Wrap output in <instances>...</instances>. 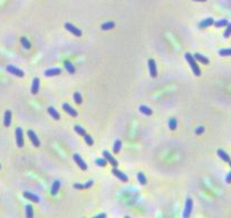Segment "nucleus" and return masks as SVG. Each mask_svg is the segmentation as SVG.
Segmentation results:
<instances>
[{
	"label": "nucleus",
	"instance_id": "obj_35",
	"mask_svg": "<svg viewBox=\"0 0 231 218\" xmlns=\"http://www.w3.org/2000/svg\"><path fill=\"white\" fill-rule=\"evenodd\" d=\"M219 55L222 56V57L231 56V48H229V49H221V50L219 51Z\"/></svg>",
	"mask_w": 231,
	"mask_h": 218
},
{
	"label": "nucleus",
	"instance_id": "obj_3",
	"mask_svg": "<svg viewBox=\"0 0 231 218\" xmlns=\"http://www.w3.org/2000/svg\"><path fill=\"white\" fill-rule=\"evenodd\" d=\"M192 198H187V200H186V203H185V209H184V216L185 218H187L190 216L192 214Z\"/></svg>",
	"mask_w": 231,
	"mask_h": 218
},
{
	"label": "nucleus",
	"instance_id": "obj_8",
	"mask_svg": "<svg viewBox=\"0 0 231 218\" xmlns=\"http://www.w3.org/2000/svg\"><path fill=\"white\" fill-rule=\"evenodd\" d=\"M149 71H150V75L151 77H156L158 76V71H156V64H155V60L150 58L149 59Z\"/></svg>",
	"mask_w": 231,
	"mask_h": 218
},
{
	"label": "nucleus",
	"instance_id": "obj_31",
	"mask_svg": "<svg viewBox=\"0 0 231 218\" xmlns=\"http://www.w3.org/2000/svg\"><path fill=\"white\" fill-rule=\"evenodd\" d=\"M74 130H75V132H76L77 134H79L82 137H84L86 134L85 130L82 127V126H79V125H75V126H74Z\"/></svg>",
	"mask_w": 231,
	"mask_h": 218
},
{
	"label": "nucleus",
	"instance_id": "obj_16",
	"mask_svg": "<svg viewBox=\"0 0 231 218\" xmlns=\"http://www.w3.org/2000/svg\"><path fill=\"white\" fill-rule=\"evenodd\" d=\"M38 89H40V78L38 77H34V80L32 82V88H31L32 94H38Z\"/></svg>",
	"mask_w": 231,
	"mask_h": 218
},
{
	"label": "nucleus",
	"instance_id": "obj_7",
	"mask_svg": "<svg viewBox=\"0 0 231 218\" xmlns=\"http://www.w3.org/2000/svg\"><path fill=\"white\" fill-rule=\"evenodd\" d=\"M65 29L68 31V32H70V33H73L74 35H76V36H81L82 35V31L78 29V27H76L75 25H73L72 23H66L65 24Z\"/></svg>",
	"mask_w": 231,
	"mask_h": 218
},
{
	"label": "nucleus",
	"instance_id": "obj_5",
	"mask_svg": "<svg viewBox=\"0 0 231 218\" xmlns=\"http://www.w3.org/2000/svg\"><path fill=\"white\" fill-rule=\"evenodd\" d=\"M102 154H103V157H104V159L107 160L108 163L110 164L112 167H117L118 166V161L116 160L115 158H113V156H112L109 151H107V150H103V152H102Z\"/></svg>",
	"mask_w": 231,
	"mask_h": 218
},
{
	"label": "nucleus",
	"instance_id": "obj_11",
	"mask_svg": "<svg viewBox=\"0 0 231 218\" xmlns=\"http://www.w3.org/2000/svg\"><path fill=\"white\" fill-rule=\"evenodd\" d=\"M61 68H59V67H53V68H49L47 69L45 72H44V75L47 77H52V76H58V75H60L61 74Z\"/></svg>",
	"mask_w": 231,
	"mask_h": 218
},
{
	"label": "nucleus",
	"instance_id": "obj_22",
	"mask_svg": "<svg viewBox=\"0 0 231 218\" xmlns=\"http://www.w3.org/2000/svg\"><path fill=\"white\" fill-rule=\"evenodd\" d=\"M115 26H116L115 22H105V23H103L102 25H101V30L109 31V30H112V29H115Z\"/></svg>",
	"mask_w": 231,
	"mask_h": 218
},
{
	"label": "nucleus",
	"instance_id": "obj_41",
	"mask_svg": "<svg viewBox=\"0 0 231 218\" xmlns=\"http://www.w3.org/2000/svg\"><path fill=\"white\" fill-rule=\"evenodd\" d=\"M0 168H1V165H0Z\"/></svg>",
	"mask_w": 231,
	"mask_h": 218
},
{
	"label": "nucleus",
	"instance_id": "obj_4",
	"mask_svg": "<svg viewBox=\"0 0 231 218\" xmlns=\"http://www.w3.org/2000/svg\"><path fill=\"white\" fill-rule=\"evenodd\" d=\"M6 69H7V72L8 73H10V74H13V75H15V76H17V77H23L24 75H25L22 69L15 67V66H13V65H8V66L6 67Z\"/></svg>",
	"mask_w": 231,
	"mask_h": 218
},
{
	"label": "nucleus",
	"instance_id": "obj_34",
	"mask_svg": "<svg viewBox=\"0 0 231 218\" xmlns=\"http://www.w3.org/2000/svg\"><path fill=\"white\" fill-rule=\"evenodd\" d=\"M231 35V23H228V25L226 26V31L223 33V36L226 39H228Z\"/></svg>",
	"mask_w": 231,
	"mask_h": 218
},
{
	"label": "nucleus",
	"instance_id": "obj_24",
	"mask_svg": "<svg viewBox=\"0 0 231 218\" xmlns=\"http://www.w3.org/2000/svg\"><path fill=\"white\" fill-rule=\"evenodd\" d=\"M228 19H226V18H222V19H220V21L218 22H214V24L213 25L216 27V29H220V27H224V26H227L228 25Z\"/></svg>",
	"mask_w": 231,
	"mask_h": 218
},
{
	"label": "nucleus",
	"instance_id": "obj_29",
	"mask_svg": "<svg viewBox=\"0 0 231 218\" xmlns=\"http://www.w3.org/2000/svg\"><path fill=\"white\" fill-rule=\"evenodd\" d=\"M177 124H178V123H177V119H176L175 117H172V118L169 119V124L168 125H169V128H170L171 131H175L176 128H177Z\"/></svg>",
	"mask_w": 231,
	"mask_h": 218
},
{
	"label": "nucleus",
	"instance_id": "obj_1",
	"mask_svg": "<svg viewBox=\"0 0 231 218\" xmlns=\"http://www.w3.org/2000/svg\"><path fill=\"white\" fill-rule=\"evenodd\" d=\"M185 58H186V60L188 61V64L190 65V67H192V69L194 75H196V76H201V69H199V66L197 65V61H196V59H195L194 55L187 52V54H185Z\"/></svg>",
	"mask_w": 231,
	"mask_h": 218
},
{
	"label": "nucleus",
	"instance_id": "obj_37",
	"mask_svg": "<svg viewBox=\"0 0 231 218\" xmlns=\"http://www.w3.org/2000/svg\"><path fill=\"white\" fill-rule=\"evenodd\" d=\"M203 132H204V127H203V126H199V127H198L196 131H195V133H196V134H202Z\"/></svg>",
	"mask_w": 231,
	"mask_h": 218
},
{
	"label": "nucleus",
	"instance_id": "obj_26",
	"mask_svg": "<svg viewBox=\"0 0 231 218\" xmlns=\"http://www.w3.org/2000/svg\"><path fill=\"white\" fill-rule=\"evenodd\" d=\"M65 68L67 69V72L70 73V74H75V72H76L74 65L72 63H69V61H65Z\"/></svg>",
	"mask_w": 231,
	"mask_h": 218
},
{
	"label": "nucleus",
	"instance_id": "obj_36",
	"mask_svg": "<svg viewBox=\"0 0 231 218\" xmlns=\"http://www.w3.org/2000/svg\"><path fill=\"white\" fill-rule=\"evenodd\" d=\"M226 182H227L228 184H231V171L228 173L227 177H226Z\"/></svg>",
	"mask_w": 231,
	"mask_h": 218
},
{
	"label": "nucleus",
	"instance_id": "obj_10",
	"mask_svg": "<svg viewBox=\"0 0 231 218\" xmlns=\"http://www.w3.org/2000/svg\"><path fill=\"white\" fill-rule=\"evenodd\" d=\"M112 174L116 176V177H118L120 181H122V182H128V176L124 174L119 169H117V167H113L112 168Z\"/></svg>",
	"mask_w": 231,
	"mask_h": 218
},
{
	"label": "nucleus",
	"instance_id": "obj_38",
	"mask_svg": "<svg viewBox=\"0 0 231 218\" xmlns=\"http://www.w3.org/2000/svg\"><path fill=\"white\" fill-rule=\"evenodd\" d=\"M96 217H101V218H104V217H107V215H105V214H100V215H96Z\"/></svg>",
	"mask_w": 231,
	"mask_h": 218
},
{
	"label": "nucleus",
	"instance_id": "obj_9",
	"mask_svg": "<svg viewBox=\"0 0 231 218\" xmlns=\"http://www.w3.org/2000/svg\"><path fill=\"white\" fill-rule=\"evenodd\" d=\"M73 158H74V160H75V163H76L77 165L79 166V168H81V169H83V171H86V169H87V165H86V163L84 161V160H83V158H82L79 154H75L73 156Z\"/></svg>",
	"mask_w": 231,
	"mask_h": 218
},
{
	"label": "nucleus",
	"instance_id": "obj_14",
	"mask_svg": "<svg viewBox=\"0 0 231 218\" xmlns=\"http://www.w3.org/2000/svg\"><path fill=\"white\" fill-rule=\"evenodd\" d=\"M214 24V19L212 17H207L205 18V19H203V21L199 23V29L201 30H204V29H206V27H209V26L211 25H213Z\"/></svg>",
	"mask_w": 231,
	"mask_h": 218
},
{
	"label": "nucleus",
	"instance_id": "obj_39",
	"mask_svg": "<svg viewBox=\"0 0 231 218\" xmlns=\"http://www.w3.org/2000/svg\"><path fill=\"white\" fill-rule=\"evenodd\" d=\"M192 1H197V2H205L206 0H192Z\"/></svg>",
	"mask_w": 231,
	"mask_h": 218
},
{
	"label": "nucleus",
	"instance_id": "obj_33",
	"mask_svg": "<svg viewBox=\"0 0 231 218\" xmlns=\"http://www.w3.org/2000/svg\"><path fill=\"white\" fill-rule=\"evenodd\" d=\"M95 164L98 165V166L100 167H105L108 165V161L105 160L104 158H98V159H95Z\"/></svg>",
	"mask_w": 231,
	"mask_h": 218
},
{
	"label": "nucleus",
	"instance_id": "obj_12",
	"mask_svg": "<svg viewBox=\"0 0 231 218\" xmlns=\"http://www.w3.org/2000/svg\"><path fill=\"white\" fill-rule=\"evenodd\" d=\"M62 109H64L68 115H70L72 117H76L77 115H78V112H77V110H75L69 103H64L62 105Z\"/></svg>",
	"mask_w": 231,
	"mask_h": 218
},
{
	"label": "nucleus",
	"instance_id": "obj_25",
	"mask_svg": "<svg viewBox=\"0 0 231 218\" xmlns=\"http://www.w3.org/2000/svg\"><path fill=\"white\" fill-rule=\"evenodd\" d=\"M25 211H26V217L27 218H32L34 216V210H33V207L31 205L25 206Z\"/></svg>",
	"mask_w": 231,
	"mask_h": 218
},
{
	"label": "nucleus",
	"instance_id": "obj_32",
	"mask_svg": "<svg viewBox=\"0 0 231 218\" xmlns=\"http://www.w3.org/2000/svg\"><path fill=\"white\" fill-rule=\"evenodd\" d=\"M74 101H75V103H77V105H81V103L83 102V99H82V95L79 92H75V93H74Z\"/></svg>",
	"mask_w": 231,
	"mask_h": 218
},
{
	"label": "nucleus",
	"instance_id": "obj_30",
	"mask_svg": "<svg viewBox=\"0 0 231 218\" xmlns=\"http://www.w3.org/2000/svg\"><path fill=\"white\" fill-rule=\"evenodd\" d=\"M137 178H138V182H139L142 185H146L147 180H146L145 175H144L143 173H138V174H137Z\"/></svg>",
	"mask_w": 231,
	"mask_h": 218
},
{
	"label": "nucleus",
	"instance_id": "obj_2",
	"mask_svg": "<svg viewBox=\"0 0 231 218\" xmlns=\"http://www.w3.org/2000/svg\"><path fill=\"white\" fill-rule=\"evenodd\" d=\"M15 137H16V144L18 148L24 147V135H23V130L21 127H16L15 131Z\"/></svg>",
	"mask_w": 231,
	"mask_h": 218
},
{
	"label": "nucleus",
	"instance_id": "obj_15",
	"mask_svg": "<svg viewBox=\"0 0 231 218\" xmlns=\"http://www.w3.org/2000/svg\"><path fill=\"white\" fill-rule=\"evenodd\" d=\"M93 181L90 180L89 182H86L85 184H81V183H75L74 184V189H76V190H86V189H90L92 185H93Z\"/></svg>",
	"mask_w": 231,
	"mask_h": 218
},
{
	"label": "nucleus",
	"instance_id": "obj_27",
	"mask_svg": "<svg viewBox=\"0 0 231 218\" xmlns=\"http://www.w3.org/2000/svg\"><path fill=\"white\" fill-rule=\"evenodd\" d=\"M121 147H122L121 140H116L115 144H113V152H115V154H118L120 150H121Z\"/></svg>",
	"mask_w": 231,
	"mask_h": 218
},
{
	"label": "nucleus",
	"instance_id": "obj_18",
	"mask_svg": "<svg viewBox=\"0 0 231 218\" xmlns=\"http://www.w3.org/2000/svg\"><path fill=\"white\" fill-rule=\"evenodd\" d=\"M194 57H195V59H196L197 61H199V63H202V64H204V65L210 64V60H209V58H206L205 56H203L202 54L196 52V54L194 55Z\"/></svg>",
	"mask_w": 231,
	"mask_h": 218
},
{
	"label": "nucleus",
	"instance_id": "obj_28",
	"mask_svg": "<svg viewBox=\"0 0 231 218\" xmlns=\"http://www.w3.org/2000/svg\"><path fill=\"white\" fill-rule=\"evenodd\" d=\"M21 43L22 46L25 48V49H31V42L28 41V39L25 36H22L21 38Z\"/></svg>",
	"mask_w": 231,
	"mask_h": 218
},
{
	"label": "nucleus",
	"instance_id": "obj_40",
	"mask_svg": "<svg viewBox=\"0 0 231 218\" xmlns=\"http://www.w3.org/2000/svg\"><path fill=\"white\" fill-rule=\"evenodd\" d=\"M229 165H230V167H231V159H230V161H229Z\"/></svg>",
	"mask_w": 231,
	"mask_h": 218
},
{
	"label": "nucleus",
	"instance_id": "obj_13",
	"mask_svg": "<svg viewBox=\"0 0 231 218\" xmlns=\"http://www.w3.org/2000/svg\"><path fill=\"white\" fill-rule=\"evenodd\" d=\"M23 197L25 198V199H27V200L33 201V202H35V203H38V202H40V198H38L36 194H34V193H31V192L25 191V192L23 193Z\"/></svg>",
	"mask_w": 231,
	"mask_h": 218
},
{
	"label": "nucleus",
	"instance_id": "obj_17",
	"mask_svg": "<svg viewBox=\"0 0 231 218\" xmlns=\"http://www.w3.org/2000/svg\"><path fill=\"white\" fill-rule=\"evenodd\" d=\"M10 124H12V111L6 110L5 111V116H4V125L6 127H9Z\"/></svg>",
	"mask_w": 231,
	"mask_h": 218
},
{
	"label": "nucleus",
	"instance_id": "obj_23",
	"mask_svg": "<svg viewBox=\"0 0 231 218\" xmlns=\"http://www.w3.org/2000/svg\"><path fill=\"white\" fill-rule=\"evenodd\" d=\"M139 111L146 116H151L153 114V110L150 107H147V106H139Z\"/></svg>",
	"mask_w": 231,
	"mask_h": 218
},
{
	"label": "nucleus",
	"instance_id": "obj_6",
	"mask_svg": "<svg viewBox=\"0 0 231 218\" xmlns=\"http://www.w3.org/2000/svg\"><path fill=\"white\" fill-rule=\"evenodd\" d=\"M27 135H28V137H30V140H31V142H32V144L34 145L35 148H38V147H40V144H41V142H40L38 135L35 134L34 131H32V130H28V131H27Z\"/></svg>",
	"mask_w": 231,
	"mask_h": 218
},
{
	"label": "nucleus",
	"instance_id": "obj_19",
	"mask_svg": "<svg viewBox=\"0 0 231 218\" xmlns=\"http://www.w3.org/2000/svg\"><path fill=\"white\" fill-rule=\"evenodd\" d=\"M60 186H61V183H60L59 180H55V181H53V183H52V186H51V194H52V196H56L57 193L59 192Z\"/></svg>",
	"mask_w": 231,
	"mask_h": 218
},
{
	"label": "nucleus",
	"instance_id": "obj_21",
	"mask_svg": "<svg viewBox=\"0 0 231 218\" xmlns=\"http://www.w3.org/2000/svg\"><path fill=\"white\" fill-rule=\"evenodd\" d=\"M218 156L222 159L223 161H226V163H229V161H230V156H229L224 150H222V149L218 150Z\"/></svg>",
	"mask_w": 231,
	"mask_h": 218
},
{
	"label": "nucleus",
	"instance_id": "obj_20",
	"mask_svg": "<svg viewBox=\"0 0 231 218\" xmlns=\"http://www.w3.org/2000/svg\"><path fill=\"white\" fill-rule=\"evenodd\" d=\"M48 112H49V115L52 117V119H55V120H59L60 119V114L56 110V108L49 107L48 108Z\"/></svg>",
	"mask_w": 231,
	"mask_h": 218
}]
</instances>
